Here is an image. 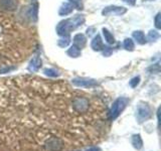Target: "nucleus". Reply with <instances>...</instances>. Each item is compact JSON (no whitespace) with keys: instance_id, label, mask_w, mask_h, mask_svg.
<instances>
[{"instance_id":"obj_9","label":"nucleus","mask_w":161,"mask_h":151,"mask_svg":"<svg viewBox=\"0 0 161 151\" xmlns=\"http://www.w3.org/2000/svg\"><path fill=\"white\" fill-rule=\"evenodd\" d=\"M91 48H93L95 52H100V50L104 49V44H103V40L101 38L99 34H97L96 36L93 38L92 43H91Z\"/></svg>"},{"instance_id":"obj_2","label":"nucleus","mask_w":161,"mask_h":151,"mask_svg":"<svg viewBox=\"0 0 161 151\" xmlns=\"http://www.w3.org/2000/svg\"><path fill=\"white\" fill-rule=\"evenodd\" d=\"M85 23L84 15H75V16L60 21L57 26V32L60 36L68 37L69 33Z\"/></svg>"},{"instance_id":"obj_12","label":"nucleus","mask_w":161,"mask_h":151,"mask_svg":"<svg viewBox=\"0 0 161 151\" xmlns=\"http://www.w3.org/2000/svg\"><path fill=\"white\" fill-rule=\"evenodd\" d=\"M132 145H133V147L137 150H140L143 147V141L140 134H135L132 136Z\"/></svg>"},{"instance_id":"obj_11","label":"nucleus","mask_w":161,"mask_h":151,"mask_svg":"<svg viewBox=\"0 0 161 151\" xmlns=\"http://www.w3.org/2000/svg\"><path fill=\"white\" fill-rule=\"evenodd\" d=\"M74 5L72 3H69V2H64L62 4V6L59 8V11L58 14L62 15V16H65V15H69L73 12L74 10Z\"/></svg>"},{"instance_id":"obj_13","label":"nucleus","mask_w":161,"mask_h":151,"mask_svg":"<svg viewBox=\"0 0 161 151\" xmlns=\"http://www.w3.org/2000/svg\"><path fill=\"white\" fill-rule=\"evenodd\" d=\"M133 37L136 39V42L140 44H145L146 43V38H145V35L142 31H134L133 32Z\"/></svg>"},{"instance_id":"obj_24","label":"nucleus","mask_w":161,"mask_h":151,"mask_svg":"<svg viewBox=\"0 0 161 151\" xmlns=\"http://www.w3.org/2000/svg\"><path fill=\"white\" fill-rule=\"evenodd\" d=\"M86 151H101V150H100V148L96 147V146H93V147H90L88 150H86Z\"/></svg>"},{"instance_id":"obj_21","label":"nucleus","mask_w":161,"mask_h":151,"mask_svg":"<svg viewBox=\"0 0 161 151\" xmlns=\"http://www.w3.org/2000/svg\"><path fill=\"white\" fill-rule=\"evenodd\" d=\"M69 1L73 3L74 7H77V9H82L83 8L82 0H69Z\"/></svg>"},{"instance_id":"obj_18","label":"nucleus","mask_w":161,"mask_h":151,"mask_svg":"<svg viewBox=\"0 0 161 151\" xmlns=\"http://www.w3.org/2000/svg\"><path fill=\"white\" fill-rule=\"evenodd\" d=\"M159 38V32L156 31V30H150L148 33V39L150 42H155Z\"/></svg>"},{"instance_id":"obj_5","label":"nucleus","mask_w":161,"mask_h":151,"mask_svg":"<svg viewBox=\"0 0 161 151\" xmlns=\"http://www.w3.org/2000/svg\"><path fill=\"white\" fill-rule=\"evenodd\" d=\"M72 84L78 88H92L98 85L97 81L87 78H75L72 80Z\"/></svg>"},{"instance_id":"obj_1","label":"nucleus","mask_w":161,"mask_h":151,"mask_svg":"<svg viewBox=\"0 0 161 151\" xmlns=\"http://www.w3.org/2000/svg\"><path fill=\"white\" fill-rule=\"evenodd\" d=\"M107 113L64 83L0 81V151H79L106 137Z\"/></svg>"},{"instance_id":"obj_7","label":"nucleus","mask_w":161,"mask_h":151,"mask_svg":"<svg viewBox=\"0 0 161 151\" xmlns=\"http://www.w3.org/2000/svg\"><path fill=\"white\" fill-rule=\"evenodd\" d=\"M42 60L39 57H34L32 58V59L30 60V63L28 64V70L30 73H35L42 68Z\"/></svg>"},{"instance_id":"obj_25","label":"nucleus","mask_w":161,"mask_h":151,"mask_svg":"<svg viewBox=\"0 0 161 151\" xmlns=\"http://www.w3.org/2000/svg\"><path fill=\"white\" fill-rule=\"evenodd\" d=\"M126 3H128L129 5H134L135 4V0H124Z\"/></svg>"},{"instance_id":"obj_23","label":"nucleus","mask_w":161,"mask_h":151,"mask_svg":"<svg viewBox=\"0 0 161 151\" xmlns=\"http://www.w3.org/2000/svg\"><path fill=\"white\" fill-rule=\"evenodd\" d=\"M15 69V67H5L3 69L0 70V74H5V73H8L10 70H13Z\"/></svg>"},{"instance_id":"obj_16","label":"nucleus","mask_w":161,"mask_h":151,"mask_svg":"<svg viewBox=\"0 0 161 151\" xmlns=\"http://www.w3.org/2000/svg\"><path fill=\"white\" fill-rule=\"evenodd\" d=\"M124 48L127 49V50H130V52H132L135 48V44H134V42L131 38H126L124 40Z\"/></svg>"},{"instance_id":"obj_26","label":"nucleus","mask_w":161,"mask_h":151,"mask_svg":"<svg viewBox=\"0 0 161 151\" xmlns=\"http://www.w3.org/2000/svg\"><path fill=\"white\" fill-rule=\"evenodd\" d=\"M87 31H88V34H89V36H91V35H92V34H93V31H94V28H89V29L87 30Z\"/></svg>"},{"instance_id":"obj_22","label":"nucleus","mask_w":161,"mask_h":151,"mask_svg":"<svg viewBox=\"0 0 161 151\" xmlns=\"http://www.w3.org/2000/svg\"><path fill=\"white\" fill-rule=\"evenodd\" d=\"M155 26H156V28H158V29L161 28V16H160V13H157V15L155 16Z\"/></svg>"},{"instance_id":"obj_17","label":"nucleus","mask_w":161,"mask_h":151,"mask_svg":"<svg viewBox=\"0 0 161 151\" xmlns=\"http://www.w3.org/2000/svg\"><path fill=\"white\" fill-rule=\"evenodd\" d=\"M43 72L45 75L48 76V77H50V78H57L59 76V73L54 69H45Z\"/></svg>"},{"instance_id":"obj_10","label":"nucleus","mask_w":161,"mask_h":151,"mask_svg":"<svg viewBox=\"0 0 161 151\" xmlns=\"http://www.w3.org/2000/svg\"><path fill=\"white\" fill-rule=\"evenodd\" d=\"M17 6V3L15 0H0V7L4 10L12 11Z\"/></svg>"},{"instance_id":"obj_15","label":"nucleus","mask_w":161,"mask_h":151,"mask_svg":"<svg viewBox=\"0 0 161 151\" xmlns=\"http://www.w3.org/2000/svg\"><path fill=\"white\" fill-rule=\"evenodd\" d=\"M68 54L69 55V57H72V58H79L80 55V50L77 47L72 45V47H70L69 48V50H68Z\"/></svg>"},{"instance_id":"obj_20","label":"nucleus","mask_w":161,"mask_h":151,"mask_svg":"<svg viewBox=\"0 0 161 151\" xmlns=\"http://www.w3.org/2000/svg\"><path fill=\"white\" fill-rule=\"evenodd\" d=\"M140 83V77H135L130 81V87L131 88H136Z\"/></svg>"},{"instance_id":"obj_8","label":"nucleus","mask_w":161,"mask_h":151,"mask_svg":"<svg viewBox=\"0 0 161 151\" xmlns=\"http://www.w3.org/2000/svg\"><path fill=\"white\" fill-rule=\"evenodd\" d=\"M86 43H87V38H86L84 34L78 33L74 36V45L77 47L78 48H80V49L84 48Z\"/></svg>"},{"instance_id":"obj_4","label":"nucleus","mask_w":161,"mask_h":151,"mask_svg":"<svg viewBox=\"0 0 161 151\" xmlns=\"http://www.w3.org/2000/svg\"><path fill=\"white\" fill-rule=\"evenodd\" d=\"M152 117V109L146 103H140L137 107V119L140 123Z\"/></svg>"},{"instance_id":"obj_19","label":"nucleus","mask_w":161,"mask_h":151,"mask_svg":"<svg viewBox=\"0 0 161 151\" xmlns=\"http://www.w3.org/2000/svg\"><path fill=\"white\" fill-rule=\"evenodd\" d=\"M69 43V37H64V38H62L58 40V45L60 48H65L68 47Z\"/></svg>"},{"instance_id":"obj_3","label":"nucleus","mask_w":161,"mask_h":151,"mask_svg":"<svg viewBox=\"0 0 161 151\" xmlns=\"http://www.w3.org/2000/svg\"><path fill=\"white\" fill-rule=\"evenodd\" d=\"M128 102H129V100L127 98H123V97L118 98L116 100L112 105V108H111V110L107 113L108 121H114L115 119H117L118 116L121 114V112L125 109Z\"/></svg>"},{"instance_id":"obj_6","label":"nucleus","mask_w":161,"mask_h":151,"mask_svg":"<svg viewBox=\"0 0 161 151\" xmlns=\"http://www.w3.org/2000/svg\"><path fill=\"white\" fill-rule=\"evenodd\" d=\"M126 12H127V9L125 7L111 5V6H107L103 9L102 14L105 15V16H110V15H122Z\"/></svg>"},{"instance_id":"obj_14","label":"nucleus","mask_w":161,"mask_h":151,"mask_svg":"<svg viewBox=\"0 0 161 151\" xmlns=\"http://www.w3.org/2000/svg\"><path fill=\"white\" fill-rule=\"evenodd\" d=\"M103 34H104V37L105 40L109 44H113L115 42V38L113 36V34L111 33L107 28H103Z\"/></svg>"}]
</instances>
